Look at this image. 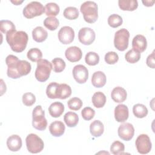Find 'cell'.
Here are the masks:
<instances>
[{
	"label": "cell",
	"instance_id": "obj_5",
	"mask_svg": "<svg viewBox=\"0 0 155 155\" xmlns=\"http://www.w3.org/2000/svg\"><path fill=\"white\" fill-rule=\"evenodd\" d=\"M25 142L27 150L31 153H40L44 147V143L42 139L33 133L29 134L26 137Z\"/></svg>",
	"mask_w": 155,
	"mask_h": 155
},
{
	"label": "cell",
	"instance_id": "obj_38",
	"mask_svg": "<svg viewBox=\"0 0 155 155\" xmlns=\"http://www.w3.org/2000/svg\"><path fill=\"white\" fill-rule=\"evenodd\" d=\"M14 30H16V27L12 21L8 20H1L0 21V30L2 33L7 34Z\"/></svg>",
	"mask_w": 155,
	"mask_h": 155
},
{
	"label": "cell",
	"instance_id": "obj_18",
	"mask_svg": "<svg viewBox=\"0 0 155 155\" xmlns=\"http://www.w3.org/2000/svg\"><path fill=\"white\" fill-rule=\"evenodd\" d=\"M65 130V125L60 120H55L51 122L49 126L50 133L54 137H59L62 136L64 133Z\"/></svg>",
	"mask_w": 155,
	"mask_h": 155
},
{
	"label": "cell",
	"instance_id": "obj_24",
	"mask_svg": "<svg viewBox=\"0 0 155 155\" xmlns=\"http://www.w3.org/2000/svg\"><path fill=\"white\" fill-rule=\"evenodd\" d=\"M71 94V88L66 84H60L57 88L56 96L61 99H65Z\"/></svg>",
	"mask_w": 155,
	"mask_h": 155
},
{
	"label": "cell",
	"instance_id": "obj_46",
	"mask_svg": "<svg viewBox=\"0 0 155 155\" xmlns=\"http://www.w3.org/2000/svg\"><path fill=\"white\" fill-rule=\"evenodd\" d=\"M142 3L145 6L150 7L153 5L154 3V1H142Z\"/></svg>",
	"mask_w": 155,
	"mask_h": 155
},
{
	"label": "cell",
	"instance_id": "obj_33",
	"mask_svg": "<svg viewBox=\"0 0 155 155\" xmlns=\"http://www.w3.org/2000/svg\"><path fill=\"white\" fill-rule=\"evenodd\" d=\"M64 16L70 20H73L79 16V11L76 7H68L65 8L63 12Z\"/></svg>",
	"mask_w": 155,
	"mask_h": 155
},
{
	"label": "cell",
	"instance_id": "obj_21",
	"mask_svg": "<svg viewBox=\"0 0 155 155\" xmlns=\"http://www.w3.org/2000/svg\"><path fill=\"white\" fill-rule=\"evenodd\" d=\"M64 111V106L60 102H54L48 107V112L53 117H60Z\"/></svg>",
	"mask_w": 155,
	"mask_h": 155
},
{
	"label": "cell",
	"instance_id": "obj_13",
	"mask_svg": "<svg viewBox=\"0 0 155 155\" xmlns=\"http://www.w3.org/2000/svg\"><path fill=\"white\" fill-rule=\"evenodd\" d=\"M73 75L74 80L78 83L84 84L88 79V70L83 65H76L73 69Z\"/></svg>",
	"mask_w": 155,
	"mask_h": 155
},
{
	"label": "cell",
	"instance_id": "obj_12",
	"mask_svg": "<svg viewBox=\"0 0 155 155\" xmlns=\"http://www.w3.org/2000/svg\"><path fill=\"white\" fill-rule=\"evenodd\" d=\"M117 133L120 139L125 141H129L134 136V128L131 124L126 122L119 127Z\"/></svg>",
	"mask_w": 155,
	"mask_h": 155
},
{
	"label": "cell",
	"instance_id": "obj_4",
	"mask_svg": "<svg viewBox=\"0 0 155 155\" xmlns=\"http://www.w3.org/2000/svg\"><path fill=\"white\" fill-rule=\"evenodd\" d=\"M32 125L35 129L40 131H43L47 128V121L45 117V112L41 105H37L33 110Z\"/></svg>",
	"mask_w": 155,
	"mask_h": 155
},
{
	"label": "cell",
	"instance_id": "obj_26",
	"mask_svg": "<svg viewBox=\"0 0 155 155\" xmlns=\"http://www.w3.org/2000/svg\"><path fill=\"white\" fill-rule=\"evenodd\" d=\"M92 102L96 108H102L106 102V96L102 92H96L93 95Z\"/></svg>",
	"mask_w": 155,
	"mask_h": 155
},
{
	"label": "cell",
	"instance_id": "obj_41",
	"mask_svg": "<svg viewBox=\"0 0 155 155\" xmlns=\"http://www.w3.org/2000/svg\"><path fill=\"white\" fill-rule=\"evenodd\" d=\"M59 84L57 82H51L49 84L46 88V94L48 97L50 99H57L56 91Z\"/></svg>",
	"mask_w": 155,
	"mask_h": 155
},
{
	"label": "cell",
	"instance_id": "obj_2",
	"mask_svg": "<svg viewBox=\"0 0 155 155\" xmlns=\"http://www.w3.org/2000/svg\"><path fill=\"white\" fill-rule=\"evenodd\" d=\"M84 20L90 24L95 22L98 18V7L94 1H87L82 3L80 8Z\"/></svg>",
	"mask_w": 155,
	"mask_h": 155
},
{
	"label": "cell",
	"instance_id": "obj_3",
	"mask_svg": "<svg viewBox=\"0 0 155 155\" xmlns=\"http://www.w3.org/2000/svg\"><path fill=\"white\" fill-rule=\"evenodd\" d=\"M52 64L47 59H41L37 62V67L35 76L36 79L41 82L46 81L50 77L52 70Z\"/></svg>",
	"mask_w": 155,
	"mask_h": 155
},
{
	"label": "cell",
	"instance_id": "obj_9",
	"mask_svg": "<svg viewBox=\"0 0 155 155\" xmlns=\"http://www.w3.org/2000/svg\"><path fill=\"white\" fill-rule=\"evenodd\" d=\"M17 56L13 54H9L5 59V63L7 65V76L12 79H18L21 78L17 70V63L19 61Z\"/></svg>",
	"mask_w": 155,
	"mask_h": 155
},
{
	"label": "cell",
	"instance_id": "obj_7",
	"mask_svg": "<svg viewBox=\"0 0 155 155\" xmlns=\"http://www.w3.org/2000/svg\"><path fill=\"white\" fill-rule=\"evenodd\" d=\"M43 5L38 1H31L27 4L23 9V15L27 19L41 16L44 12Z\"/></svg>",
	"mask_w": 155,
	"mask_h": 155
},
{
	"label": "cell",
	"instance_id": "obj_19",
	"mask_svg": "<svg viewBox=\"0 0 155 155\" xmlns=\"http://www.w3.org/2000/svg\"><path fill=\"white\" fill-rule=\"evenodd\" d=\"M127 96L126 90L121 87H116L114 88L111 93L112 99L117 103H122L124 102Z\"/></svg>",
	"mask_w": 155,
	"mask_h": 155
},
{
	"label": "cell",
	"instance_id": "obj_22",
	"mask_svg": "<svg viewBox=\"0 0 155 155\" xmlns=\"http://www.w3.org/2000/svg\"><path fill=\"white\" fill-rule=\"evenodd\" d=\"M90 133L94 137L101 136L104 131V126L102 122L99 120L93 121L90 125Z\"/></svg>",
	"mask_w": 155,
	"mask_h": 155
},
{
	"label": "cell",
	"instance_id": "obj_17",
	"mask_svg": "<svg viewBox=\"0 0 155 155\" xmlns=\"http://www.w3.org/2000/svg\"><path fill=\"white\" fill-rule=\"evenodd\" d=\"M22 139L17 134H13L9 136L7 140V146L12 151H18L22 147Z\"/></svg>",
	"mask_w": 155,
	"mask_h": 155
},
{
	"label": "cell",
	"instance_id": "obj_1",
	"mask_svg": "<svg viewBox=\"0 0 155 155\" xmlns=\"http://www.w3.org/2000/svg\"><path fill=\"white\" fill-rule=\"evenodd\" d=\"M5 38L11 49L17 53H21L25 49L28 40V36L26 32L16 31V30L7 33Z\"/></svg>",
	"mask_w": 155,
	"mask_h": 155
},
{
	"label": "cell",
	"instance_id": "obj_11",
	"mask_svg": "<svg viewBox=\"0 0 155 155\" xmlns=\"http://www.w3.org/2000/svg\"><path fill=\"white\" fill-rule=\"evenodd\" d=\"M59 41L63 44H69L71 43L74 38V31L69 26H64L58 31Z\"/></svg>",
	"mask_w": 155,
	"mask_h": 155
},
{
	"label": "cell",
	"instance_id": "obj_28",
	"mask_svg": "<svg viewBox=\"0 0 155 155\" xmlns=\"http://www.w3.org/2000/svg\"><path fill=\"white\" fill-rule=\"evenodd\" d=\"M31 64L25 60H19L17 63V70L21 76L27 75L31 71Z\"/></svg>",
	"mask_w": 155,
	"mask_h": 155
},
{
	"label": "cell",
	"instance_id": "obj_16",
	"mask_svg": "<svg viewBox=\"0 0 155 155\" xmlns=\"http://www.w3.org/2000/svg\"><path fill=\"white\" fill-rule=\"evenodd\" d=\"M147 47V41L146 38L142 35L135 36L132 41V48L139 53L144 51Z\"/></svg>",
	"mask_w": 155,
	"mask_h": 155
},
{
	"label": "cell",
	"instance_id": "obj_40",
	"mask_svg": "<svg viewBox=\"0 0 155 155\" xmlns=\"http://www.w3.org/2000/svg\"><path fill=\"white\" fill-rule=\"evenodd\" d=\"M67 105L70 110L77 111L82 107L83 103L81 99L74 97L68 100V101L67 102Z\"/></svg>",
	"mask_w": 155,
	"mask_h": 155
},
{
	"label": "cell",
	"instance_id": "obj_15",
	"mask_svg": "<svg viewBox=\"0 0 155 155\" xmlns=\"http://www.w3.org/2000/svg\"><path fill=\"white\" fill-rule=\"evenodd\" d=\"M129 116L128 108L124 104H119L114 108V117L117 122H124L126 121Z\"/></svg>",
	"mask_w": 155,
	"mask_h": 155
},
{
	"label": "cell",
	"instance_id": "obj_20",
	"mask_svg": "<svg viewBox=\"0 0 155 155\" xmlns=\"http://www.w3.org/2000/svg\"><path fill=\"white\" fill-rule=\"evenodd\" d=\"M91 84L96 88H101L104 87L107 81V78L105 73L101 71L94 72L91 77Z\"/></svg>",
	"mask_w": 155,
	"mask_h": 155
},
{
	"label": "cell",
	"instance_id": "obj_10",
	"mask_svg": "<svg viewBox=\"0 0 155 155\" xmlns=\"http://www.w3.org/2000/svg\"><path fill=\"white\" fill-rule=\"evenodd\" d=\"M95 38V32L90 27H83L78 32L79 41L86 45L91 44L94 41Z\"/></svg>",
	"mask_w": 155,
	"mask_h": 155
},
{
	"label": "cell",
	"instance_id": "obj_43",
	"mask_svg": "<svg viewBox=\"0 0 155 155\" xmlns=\"http://www.w3.org/2000/svg\"><path fill=\"white\" fill-rule=\"evenodd\" d=\"M105 61L108 64H114L119 60L118 54L114 51H108L107 52L104 57Z\"/></svg>",
	"mask_w": 155,
	"mask_h": 155
},
{
	"label": "cell",
	"instance_id": "obj_31",
	"mask_svg": "<svg viewBox=\"0 0 155 155\" xmlns=\"http://www.w3.org/2000/svg\"><path fill=\"white\" fill-rule=\"evenodd\" d=\"M44 26L50 30H55L59 25V20L54 16H48L44 21Z\"/></svg>",
	"mask_w": 155,
	"mask_h": 155
},
{
	"label": "cell",
	"instance_id": "obj_39",
	"mask_svg": "<svg viewBox=\"0 0 155 155\" xmlns=\"http://www.w3.org/2000/svg\"><path fill=\"white\" fill-rule=\"evenodd\" d=\"M125 150V145L120 141L116 140L113 142L110 147V151L114 155L120 154Z\"/></svg>",
	"mask_w": 155,
	"mask_h": 155
},
{
	"label": "cell",
	"instance_id": "obj_8",
	"mask_svg": "<svg viewBox=\"0 0 155 155\" xmlns=\"http://www.w3.org/2000/svg\"><path fill=\"white\" fill-rule=\"evenodd\" d=\"M136 149L139 153L148 154L151 150L152 144L149 136L145 134H140L135 142Z\"/></svg>",
	"mask_w": 155,
	"mask_h": 155
},
{
	"label": "cell",
	"instance_id": "obj_47",
	"mask_svg": "<svg viewBox=\"0 0 155 155\" xmlns=\"http://www.w3.org/2000/svg\"><path fill=\"white\" fill-rule=\"evenodd\" d=\"M11 2H12V3H13L15 5H19L20 4L22 3V2H23V1H12V0Z\"/></svg>",
	"mask_w": 155,
	"mask_h": 155
},
{
	"label": "cell",
	"instance_id": "obj_44",
	"mask_svg": "<svg viewBox=\"0 0 155 155\" xmlns=\"http://www.w3.org/2000/svg\"><path fill=\"white\" fill-rule=\"evenodd\" d=\"M95 114V111L91 107H87L82 109L81 115L82 118L85 120H90L92 119Z\"/></svg>",
	"mask_w": 155,
	"mask_h": 155
},
{
	"label": "cell",
	"instance_id": "obj_45",
	"mask_svg": "<svg viewBox=\"0 0 155 155\" xmlns=\"http://www.w3.org/2000/svg\"><path fill=\"white\" fill-rule=\"evenodd\" d=\"M146 64L147 65L151 68H154L155 67V61H154V50L153 51L151 54H149L146 60Z\"/></svg>",
	"mask_w": 155,
	"mask_h": 155
},
{
	"label": "cell",
	"instance_id": "obj_37",
	"mask_svg": "<svg viewBox=\"0 0 155 155\" xmlns=\"http://www.w3.org/2000/svg\"><path fill=\"white\" fill-rule=\"evenodd\" d=\"M122 22L123 19L122 17L117 14H112L108 18V24L113 28H116L120 26L122 24Z\"/></svg>",
	"mask_w": 155,
	"mask_h": 155
},
{
	"label": "cell",
	"instance_id": "obj_25",
	"mask_svg": "<svg viewBox=\"0 0 155 155\" xmlns=\"http://www.w3.org/2000/svg\"><path fill=\"white\" fill-rule=\"evenodd\" d=\"M118 5L122 10L133 11L138 7V2L136 0H119Z\"/></svg>",
	"mask_w": 155,
	"mask_h": 155
},
{
	"label": "cell",
	"instance_id": "obj_30",
	"mask_svg": "<svg viewBox=\"0 0 155 155\" xmlns=\"http://www.w3.org/2000/svg\"><path fill=\"white\" fill-rule=\"evenodd\" d=\"M134 115L137 118H143L148 114L147 108L142 104H135L133 107Z\"/></svg>",
	"mask_w": 155,
	"mask_h": 155
},
{
	"label": "cell",
	"instance_id": "obj_29",
	"mask_svg": "<svg viewBox=\"0 0 155 155\" xmlns=\"http://www.w3.org/2000/svg\"><path fill=\"white\" fill-rule=\"evenodd\" d=\"M44 12L47 16H56L59 13V7L55 2L47 3L44 7Z\"/></svg>",
	"mask_w": 155,
	"mask_h": 155
},
{
	"label": "cell",
	"instance_id": "obj_32",
	"mask_svg": "<svg viewBox=\"0 0 155 155\" xmlns=\"http://www.w3.org/2000/svg\"><path fill=\"white\" fill-rule=\"evenodd\" d=\"M27 56L28 59L32 62H38L41 59L42 57V53L41 50L38 48H32L30 49L27 53Z\"/></svg>",
	"mask_w": 155,
	"mask_h": 155
},
{
	"label": "cell",
	"instance_id": "obj_34",
	"mask_svg": "<svg viewBox=\"0 0 155 155\" xmlns=\"http://www.w3.org/2000/svg\"><path fill=\"white\" fill-rule=\"evenodd\" d=\"M53 70L56 73L62 72L65 68V61L61 58H55L51 61Z\"/></svg>",
	"mask_w": 155,
	"mask_h": 155
},
{
	"label": "cell",
	"instance_id": "obj_35",
	"mask_svg": "<svg viewBox=\"0 0 155 155\" xmlns=\"http://www.w3.org/2000/svg\"><path fill=\"white\" fill-rule=\"evenodd\" d=\"M125 58L128 62L134 64L139 61L140 58V53L133 49H131L126 53Z\"/></svg>",
	"mask_w": 155,
	"mask_h": 155
},
{
	"label": "cell",
	"instance_id": "obj_23",
	"mask_svg": "<svg viewBox=\"0 0 155 155\" xmlns=\"http://www.w3.org/2000/svg\"><path fill=\"white\" fill-rule=\"evenodd\" d=\"M48 36L47 31L42 27L38 26L32 31V37L34 41L37 42L44 41Z\"/></svg>",
	"mask_w": 155,
	"mask_h": 155
},
{
	"label": "cell",
	"instance_id": "obj_14",
	"mask_svg": "<svg viewBox=\"0 0 155 155\" xmlns=\"http://www.w3.org/2000/svg\"><path fill=\"white\" fill-rule=\"evenodd\" d=\"M65 56L69 61L76 62L81 59L82 52L80 48L76 46H71L67 48L65 51Z\"/></svg>",
	"mask_w": 155,
	"mask_h": 155
},
{
	"label": "cell",
	"instance_id": "obj_42",
	"mask_svg": "<svg viewBox=\"0 0 155 155\" xmlns=\"http://www.w3.org/2000/svg\"><path fill=\"white\" fill-rule=\"evenodd\" d=\"M22 102L23 104L28 107L31 106L36 102L35 96L30 92L25 93L22 95Z\"/></svg>",
	"mask_w": 155,
	"mask_h": 155
},
{
	"label": "cell",
	"instance_id": "obj_27",
	"mask_svg": "<svg viewBox=\"0 0 155 155\" xmlns=\"http://www.w3.org/2000/svg\"><path fill=\"white\" fill-rule=\"evenodd\" d=\"M64 120L68 127H74L76 126L78 123L79 117L76 113L68 111L65 114Z\"/></svg>",
	"mask_w": 155,
	"mask_h": 155
},
{
	"label": "cell",
	"instance_id": "obj_6",
	"mask_svg": "<svg viewBox=\"0 0 155 155\" xmlns=\"http://www.w3.org/2000/svg\"><path fill=\"white\" fill-rule=\"evenodd\" d=\"M130 33L126 28H121L117 30L114 35V45L118 50L123 51L128 46Z\"/></svg>",
	"mask_w": 155,
	"mask_h": 155
},
{
	"label": "cell",
	"instance_id": "obj_36",
	"mask_svg": "<svg viewBox=\"0 0 155 155\" xmlns=\"http://www.w3.org/2000/svg\"><path fill=\"white\" fill-rule=\"evenodd\" d=\"M85 61L88 65H96L99 62V56L95 52L90 51L86 54L85 57Z\"/></svg>",
	"mask_w": 155,
	"mask_h": 155
}]
</instances>
